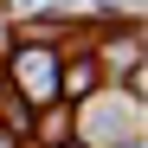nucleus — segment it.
Wrapping results in <instances>:
<instances>
[{"instance_id":"obj_1","label":"nucleus","mask_w":148,"mask_h":148,"mask_svg":"<svg viewBox=\"0 0 148 148\" xmlns=\"http://www.w3.org/2000/svg\"><path fill=\"white\" fill-rule=\"evenodd\" d=\"M19 90L39 97V103H52L58 97V58L52 52H19Z\"/></svg>"},{"instance_id":"obj_2","label":"nucleus","mask_w":148,"mask_h":148,"mask_svg":"<svg viewBox=\"0 0 148 148\" xmlns=\"http://www.w3.org/2000/svg\"><path fill=\"white\" fill-rule=\"evenodd\" d=\"M0 148H13V142H7V135H0Z\"/></svg>"}]
</instances>
